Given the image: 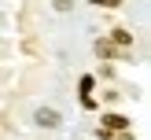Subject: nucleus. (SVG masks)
Masks as SVG:
<instances>
[{
	"label": "nucleus",
	"instance_id": "f257e3e1",
	"mask_svg": "<svg viewBox=\"0 0 151 140\" xmlns=\"http://www.w3.org/2000/svg\"><path fill=\"white\" fill-rule=\"evenodd\" d=\"M33 122L41 125V129H55V125H59V111H52V107H41V111L33 114Z\"/></svg>",
	"mask_w": 151,
	"mask_h": 140
},
{
	"label": "nucleus",
	"instance_id": "f03ea898",
	"mask_svg": "<svg viewBox=\"0 0 151 140\" xmlns=\"http://www.w3.org/2000/svg\"><path fill=\"white\" fill-rule=\"evenodd\" d=\"M96 55H100V59H111V55H114V44H111V41H96Z\"/></svg>",
	"mask_w": 151,
	"mask_h": 140
},
{
	"label": "nucleus",
	"instance_id": "7ed1b4c3",
	"mask_svg": "<svg viewBox=\"0 0 151 140\" xmlns=\"http://www.w3.org/2000/svg\"><path fill=\"white\" fill-rule=\"evenodd\" d=\"M103 125H107V129H125L129 122H125L122 114H107V118H103Z\"/></svg>",
	"mask_w": 151,
	"mask_h": 140
},
{
	"label": "nucleus",
	"instance_id": "20e7f679",
	"mask_svg": "<svg viewBox=\"0 0 151 140\" xmlns=\"http://www.w3.org/2000/svg\"><path fill=\"white\" fill-rule=\"evenodd\" d=\"M114 44H122V48H125V44H133V33H125V29H114Z\"/></svg>",
	"mask_w": 151,
	"mask_h": 140
},
{
	"label": "nucleus",
	"instance_id": "39448f33",
	"mask_svg": "<svg viewBox=\"0 0 151 140\" xmlns=\"http://www.w3.org/2000/svg\"><path fill=\"white\" fill-rule=\"evenodd\" d=\"M74 7V0H55V11H70Z\"/></svg>",
	"mask_w": 151,
	"mask_h": 140
}]
</instances>
